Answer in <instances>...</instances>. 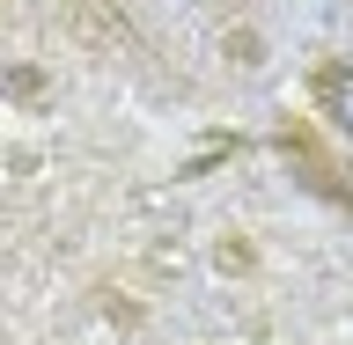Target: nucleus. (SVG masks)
I'll use <instances>...</instances> for the list:
<instances>
[{"instance_id":"obj_1","label":"nucleus","mask_w":353,"mask_h":345,"mask_svg":"<svg viewBox=\"0 0 353 345\" xmlns=\"http://www.w3.org/2000/svg\"><path fill=\"white\" fill-rule=\"evenodd\" d=\"M324 96H331V118H339V132L353 140V66H339V74H324Z\"/></svg>"}]
</instances>
